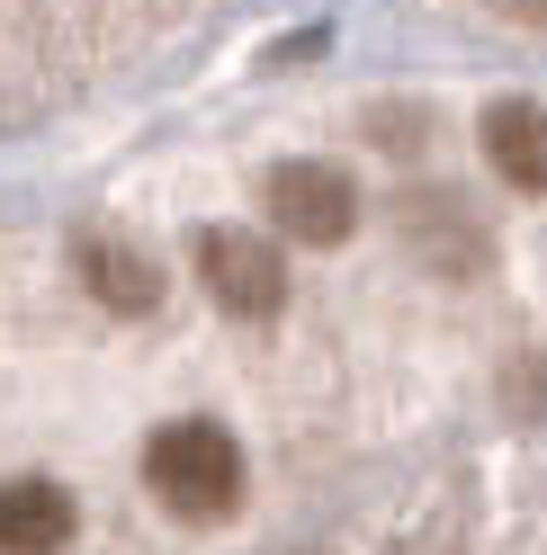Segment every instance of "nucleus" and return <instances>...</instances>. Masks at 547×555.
Instances as JSON below:
<instances>
[{
  "label": "nucleus",
  "instance_id": "f257e3e1",
  "mask_svg": "<svg viewBox=\"0 0 547 555\" xmlns=\"http://www.w3.org/2000/svg\"><path fill=\"white\" fill-rule=\"evenodd\" d=\"M144 483L180 519H225L233 493H243V448H233L216 422H170L144 448Z\"/></svg>",
  "mask_w": 547,
  "mask_h": 555
},
{
  "label": "nucleus",
  "instance_id": "f03ea898",
  "mask_svg": "<svg viewBox=\"0 0 547 555\" xmlns=\"http://www.w3.org/2000/svg\"><path fill=\"white\" fill-rule=\"evenodd\" d=\"M198 278H207V296L225 305V314H243V323H269V314L288 305V269H279V251H269L260 233H233V224L198 233Z\"/></svg>",
  "mask_w": 547,
  "mask_h": 555
},
{
  "label": "nucleus",
  "instance_id": "7ed1b4c3",
  "mask_svg": "<svg viewBox=\"0 0 547 555\" xmlns=\"http://www.w3.org/2000/svg\"><path fill=\"white\" fill-rule=\"evenodd\" d=\"M269 216L296 242H341L359 224V189H351V170H332V162H279L269 170Z\"/></svg>",
  "mask_w": 547,
  "mask_h": 555
},
{
  "label": "nucleus",
  "instance_id": "20e7f679",
  "mask_svg": "<svg viewBox=\"0 0 547 555\" xmlns=\"http://www.w3.org/2000/svg\"><path fill=\"white\" fill-rule=\"evenodd\" d=\"M63 538H73L63 483H46V475L0 483V555H63Z\"/></svg>",
  "mask_w": 547,
  "mask_h": 555
},
{
  "label": "nucleus",
  "instance_id": "39448f33",
  "mask_svg": "<svg viewBox=\"0 0 547 555\" xmlns=\"http://www.w3.org/2000/svg\"><path fill=\"white\" fill-rule=\"evenodd\" d=\"M485 153L511 189H547V108H530V99L485 108Z\"/></svg>",
  "mask_w": 547,
  "mask_h": 555
},
{
  "label": "nucleus",
  "instance_id": "423d86ee",
  "mask_svg": "<svg viewBox=\"0 0 547 555\" xmlns=\"http://www.w3.org/2000/svg\"><path fill=\"white\" fill-rule=\"evenodd\" d=\"M81 278H90V296L99 305H117V314H153L162 305V269L144 251H126V242H81Z\"/></svg>",
  "mask_w": 547,
  "mask_h": 555
},
{
  "label": "nucleus",
  "instance_id": "0eeeda50",
  "mask_svg": "<svg viewBox=\"0 0 547 555\" xmlns=\"http://www.w3.org/2000/svg\"><path fill=\"white\" fill-rule=\"evenodd\" d=\"M511 10H521V18H547V0H511Z\"/></svg>",
  "mask_w": 547,
  "mask_h": 555
}]
</instances>
